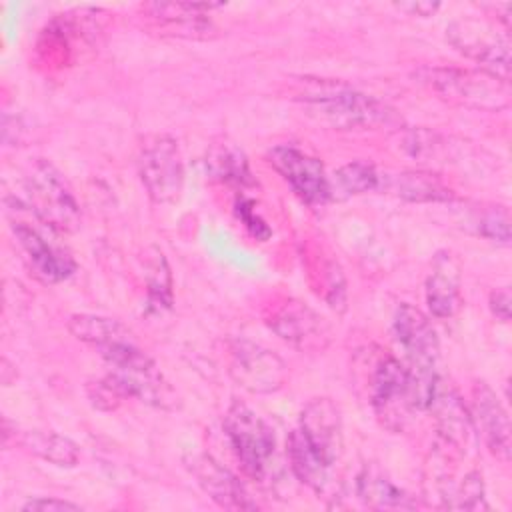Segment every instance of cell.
Instances as JSON below:
<instances>
[{
	"label": "cell",
	"mask_w": 512,
	"mask_h": 512,
	"mask_svg": "<svg viewBox=\"0 0 512 512\" xmlns=\"http://www.w3.org/2000/svg\"><path fill=\"white\" fill-rule=\"evenodd\" d=\"M296 98L312 118L336 130H378L398 122L388 104L338 80H306Z\"/></svg>",
	"instance_id": "obj_1"
},
{
	"label": "cell",
	"mask_w": 512,
	"mask_h": 512,
	"mask_svg": "<svg viewBox=\"0 0 512 512\" xmlns=\"http://www.w3.org/2000/svg\"><path fill=\"white\" fill-rule=\"evenodd\" d=\"M394 336L408 358L412 410H428L440 380L436 330L422 310L412 304H400L394 314Z\"/></svg>",
	"instance_id": "obj_2"
},
{
	"label": "cell",
	"mask_w": 512,
	"mask_h": 512,
	"mask_svg": "<svg viewBox=\"0 0 512 512\" xmlns=\"http://www.w3.org/2000/svg\"><path fill=\"white\" fill-rule=\"evenodd\" d=\"M366 370L362 374L368 404L372 406L376 418L392 432L404 428L410 404V376L408 368L388 354L386 350L374 348L366 350Z\"/></svg>",
	"instance_id": "obj_3"
},
{
	"label": "cell",
	"mask_w": 512,
	"mask_h": 512,
	"mask_svg": "<svg viewBox=\"0 0 512 512\" xmlns=\"http://www.w3.org/2000/svg\"><path fill=\"white\" fill-rule=\"evenodd\" d=\"M24 198L18 200L30 208L40 222L52 230L72 232L80 224V206L62 174L48 160H34L22 182Z\"/></svg>",
	"instance_id": "obj_4"
},
{
	"label": "cell",
	"mask_w": 512,
	"mask_h": 512,
	"mask_svg": "<svg viewBox=\"0 0 512 512\" xmlns=\"http://www.w3.org/2000/svg\"><path fill=\"white\" fill-rule=\"evenodd\" d=\"M418 82L438 98L476 110H500L510 102L508 82H502L482 70L464 68H422L416 72Z\"/></svg>",
	"instance_id": "obj_5"
},
{
	"label": "cell",
	"mask_w": 512,
	"mask_h": 512,
	"mask_svg": "<svg viewBox=\"0 0 512 512\" xmlns=\"http://www.w3.org/2000/svg\"><path fill=\"white\" fill-rule=\"evenodd\" d=\"M224 434L242 470L262 480L274 456V434L270 426L246 404L234 400L224 416Z\"/></svg>",
	"instance_id": "obj_6"
},
{
	"label": "cell",
	"mask_w": 512,
	"mask_h": 512,
	"mask_svg": "<svg viewBox=\"0 0 512 512\" xmlns=\"http://www.w3.org/2000/svg\"><path fill=\"white\" fill-rule=\"evenodd\" d=\"M138 174L152 202H174L184 186V162L178 142L168 134L146 136L138 150Z\"/></svg>",
	"instance_id": "obj_7"
},
{
	"label": "cell",
	"mask_w": 512,
	"mask_h": 512,
	"mask_svg": "<svg viewBox=\"0 0 512 512\" xmlns=\"http://www.w3.org/2000/svg\"><path fill=\"white\" fill-rule=\"evenodd\" d=\"M446 40L482 72L510 82V42L492 24L474 18L454 20L446 28Z\"/></svg>",
	"instance_id": "obj_8"
},
{
	"label": "cell",
	"mask_w": 512,
	"mask_h": 512,
	"mask_svg": "<svg viewBox=\"0 0 512 512\" xmlns=\"http://www.w3.org/2000/svg\"><path fill=\"white\" fill-rule=\"evenodd\" d=\"M228 372L240 388L252 394L278 392L288 380L286 362L270 348L248 338L228 342Z\"/></svg>",
	"instance_id": "obj_9"
},
{
	"label": "cell",
	"mask_w": 512,
	"mask_h": 512,
	"mask_svg": "<svg viewBox=\"0 0 512 512\" xmlns=\"http://www.w3.org/2000/svg\"><path fill=\"white\" fill-rule=\"evenodd\" d=\"M264 322L276 336L302 352H320L330 342L326 320L298 298L272 300L264 312Z\"/></svg>",
	"instance_id": "obj_10"
},
{
	"label": "cell",
	"mask_w": 512,
	"mask_h": 512,
	"mask_svg": "<svg viewBox=\"0 0 512 512\" xmlns=\"http://www.w3.org/2000/svg\"><path fill=\"white\" fill-rule=\"evenodd\" d=\"M270 166L290 184L296 196L308 206H324L330 198V180L324 164L296 146L280 144L268 152Z\"/></svg>",
	"instance_id": "obj_11"
},
{
	"label": "cell",
	"mask_w": 512,
	"mask_h": 512,
	"mask_svg": "<svg viewBox=\"0 0 512 512\" xmlns=\"http://www.w3.org/2000/svg\"><path fill=\"white\" fill-rule=\"evenodd\" d=\"M220 6L214 2H146L140 4V12L150 30L162 36L196 40L212 36L210 12Z\"/></svg>",
	"instance_id": "obj_12"
},
{
	"label": "cell",
	"mask_w": 512,
	"mask_h": 512,
	"mask_svg": "<svg viewBox=\"0 0 512 512\" xmlns=\"http://www.w3.org/2000/svg\"><path fill=\"white\" fill-rule=\"evenodd\" d=\"M302 266L310 290L336 312L346 310L348 290L340 262L328 246L316 238L302 244Z\"/></svg>",
	"instance_id": "obj_13"
},
{
	"label": "cell",
	"mask_w": 512,
	"mask_h": 512,
	"mask_svg": "<svg viewBox=\"0 0 512 512\" xmlns=\"http://www.w3.org/2000/svg\"><path fill=\"white\" fill-rule=\"evenodd\" d=\"M470 418L486 448L500 462L510 460V420L496 392L486 382H474L470 396Z\"/></svg>",
	"instance_id": "obj_14"
},
{
	"label": "cell",
	"mask_w": 512,
	"mask_h": 512,
	"mask_svg": "<svg viewBox=\"0 0 512 512\" xmlns=\"http://www.w3.org/2000/svg\"><path fill=\"white\" fill-rule=\"evenodd\" d=\"M298 430L312 452L332 468L342 452V418L338 406L330 398L310 400L300 414Z\"/></svg>",
	"instance_id": "obj_15"
},
{
	"label": "cell",
	"mask_w": 512,
	"mask_h": 512,
	"mask_svg": "<svg viewBox=\"0 0 512 512\" xmlns=\"http://www.w3.org/2000/svg\"><path fill=\"white\" fill-rule=\"evenodd\" d=\"M186 468L196 478L198 486L226 510H256V502L246 492L244 484L210 454H190Z\"/></svg>",
	"instance_id": "obj_16"
},
{
	"label": "cell",
	"mask_w": 512,
	"mask_h": 512,
	"mask_svg": "<svg viewBox=\"0 0 512 512\" xmlns=\"http://www.w3.org/2000/svg\"><path fill=\"white\" fill-rule=\"evenodd\" d=\"M12 232L20 244L30 268L44 282H62L76 272V260L70 252L54 246L28 222H12Z\"/></svg>",
	"instance_id": "obj_17"
},
{
	"label": "cell",
	"mask_w": 512,
	"mask_h": 512,
	"mask_svg": "<svg viewBox=\"0 0 512 512\" xmlns=\"http://www.w3.org/2000/svg\"><path fill=\"white\" fill-rule=\"evenodd\" d=\"M428 410H434L436 414L438 434L444 446L454 454H464L472 446L474 424L468 408L462 404L454 388L438 380V386Z\"/></svg>",
	"instance_id": "obj_18"
},
{
	"label": "cell",
	"mask_w": 512,
	"mask_h": 512,
	"mask_svg": "<svg viewBox=\"0 0 512 512\" xmlns=\"http://www.w3.org/2000/svg\"><path fill=\"white\" fill-rule=\"evenodd\" d=\"M426 304L432 316L452 318L462 306L460 264L450 252H438L426 278Z\"/></svg>",
	"instance_id": "obj_19"
},
{
	"label": "cell",
	"mask_w": 512,
	"mask_h": 512,
	"mask_svg": "<svg viewBox=\"0 0 512 512\" xmlns=\"http://www.w3.org/2000/svg\"><path fill=\"white\" fill-rule=\"evenodd\" d=\"M204 166H206L208 178L214 182L240 186V188L254 186V178H252L246 154L228 138H222L210 144L204 158Z\"/></svg>",
	"instance_id": "obj_20"
},
{
	"label": "cell",
	"mask_w": 512,
	"mask_h": 512,
	"mask_svg": "<svg viewBox=\"0 0 512 512\" xmlns=\"http://www.w3.org/2000/svg\"><path fill=\"white\" fill-rule=\"evenodd\" d=\"M356 494L364 506L374 510L414 508L416 502L376 466H364L356 478Z\"/></svg>",
	"instance_id": "obj_21"
},
{
	"label": "cell",
	"mask_w": 512,
	"mask_h": 512,
	"mask_svg": "<svg viewBox=\"0 0 512 512\" xmlns=\"http://www.w3.org/2000/svg\"><path fill=\"white\" fill-rule=\"evenodd\" d=\"M68 330L76 340L94 346L98 352L134 340V334L122 322L96 314H72L68 318Z\"/></svg>",
	"instance_id": "obj_22"
},
{
	"label": "cell",
	"mask_w": 512,
	"mask_h": 512,
	"mask_svg": "<svg viewBox=\"0 0 512 512\" xmlns=\"http://www.w3.org/2000/svg\"><path fill=\"white\" fill-rule=\"evenodd\" d=\"M286 454L294 476L310 490L322 494L330 486V466H326L308 446L302 432L296 428L288 434Z\"/></svg>",
	"instance_id": "obj_23"
},
{
	"label": "cell",
	"mask_w": 512,
	"mask_h": 512,
	"mask_svg": "<svg viewBox=\"0 0 512 512\" xmlns=\"http://www.w3.org/2000/svg\"><path fill=\"white\" fill-rule=\"evenodd\" d=\"M20 444L34 456L62 468H72L78 464L80 452L78 446L58 432L46 430H28L20 434Z\"/></svg>",
	"instance_id": "obj_24"
},
{
	"label": "cell",
	"mask_w": 512,
	"mask_h": 512,
	"mask_svg": "<svg viewBox=\"0 0 512 512\" xmlns=\"http://www.w3.org/2000/svg\"><path fill=\"white\" fill-rule=\"evenodd\" d=\"M390 190L408 202H448L454 192L432 172H400L388 180Z\"/></svg>",
	"instance_id": "obj_25"
},
{
	"label": "cell",
	"mask_w": 512,
	"mask_h": 512,
	"mask_svg": "<svg viewBox=\"0 0 512 512\" xmlns=\"http://www.w3.org/2000/svg\"><path fill=\"white\" fill-rule=\"evenodd\" d=\"M144 280L148 292V308L158 312L172 308L174 292L170 266L156 246H150L144 252Z\"/></svg>",
	"instance_id": "obj_26"
},
{
	"label": "cell",
	"mask_w": 512,
	"mask_h": 512,
	"mask_svg": "<svg viewBox=\"0 0 512 512\" xmlns=\"http://www.w3.org/2000/svg\"><path fill=\"white\" fill-rule=\"evenodd\" d=\"M334 182L340 192H344L346 196H354V194H364L380 188L382 176L378 174L374 164L364 160H354L344 164L334 174Z\"/></svg>",
	"instance_id": "obj_27"
},
{
	"label": "cell",
	"mask_w": 512,
	"mask_h": 512,
	"mask_svg": "<svg viewBox=\"0 0 512 512\" xmlns=\"http://www.w3.org/2000/svg\"><path fill=\"white\" fill-rule=\"evenodd\" d=\"M478 232L494 242L508 244L510 242V218L506 208H496L486 212L478 222Z\"/></svg>",
	"instance_id": "obj_28"
},
{
	"label": "cell",
	"mask_w": 512,
	"mask_h": 512,
	"mask_svg": "<svg viewBox=\"0 0 512 512\" xmlns=\"http://www.w3.org/2000/svg\"><path fill=\"white\" fill-rule=\"evenodd\" d=\"M236 216L242 222V226L248 230L250 236H254L256 240L264 242L272 236L270 226L266 224V220L254 210V202L248 198H240L236 200Z\"/></svg>",
	"instance_id": "obj_29"
},
{
	"label": "cell",
	"mask_w": 512,
	"mask_h": 512,
	"mask_svg": "<svg viewBox=\"0 0 512 512\" xmlns=\"http://www.w3.org/2000/svg\"><path fill=\"white\" fill-rule=\"evenodd\" d=\"M20 508L26 512H78V510H82V506L76 502L60 500V498H46V496L30 498Z\"/></svg>",
	"instance_id": "obj_30"
},
{
	"label": "cell",
	"mask_w": 512,
	"mask_h": 512,
	"mask_svg": "<svg viewBox=\"0 0 512 512\" xmlns=\"http://www.w3.org/2000/svg\"><path fill=\"white\" fill-rule=\"evenodd\" d=\"M488 304H490V312H492L500 322H508V320H510L512 296H510V290H508L506 286L492 290V292H490V298H488Z\"/></svg>",
	"instance_id": "obj_31"
},
{
	"label": "cell",
	"mask_w": 512,
	"mask_h": 512,
	"mask_svg": "<svg viewBox=\"0 0 512 512\" xmlns=\"http://www.w3.org/2000/svg\"><path fill=\"white\" fill-rule=\"evenodd\" d=\"M398 10H404V12H410L412 16H432L440 4L438 2H400V4H394Z\"/></svg>",
	"instance_id": "obj_32"
}]
</instances>
